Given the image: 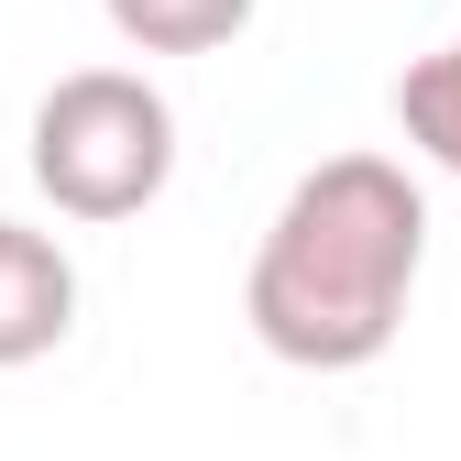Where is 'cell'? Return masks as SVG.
Segmentation results:
<instances>
[{"label":"cell","mask_w":461,"mask_h":461,"mask_svg":"<svg viewBox=\"0 0 461 461\" xmlns=\"http://www.w3.org/2000/svg\"><path fill=\"white\" fill-rule=\"evenodd\" d=\"M429 275V198L395 154H319L297 187L275 198L242 319L275 363L297 374H363L395 352L407 297Z\"/></svg>","instance_id":"6da1fadb"},{"label":"cell","mask_w":461,"mask_h":461,"mask_svg":"<svg viewBox=\"0 0 461 461\" xmlns=\"http://www.w3.org/2000/svg\"><path fill=\"white\" fill-rule=\"evenodd\" d=\"M33 187L55 220H143L176 176V110L132 67H77L33 99Z\"/></svg>","instance_id":"7a4b0ae2"},{"label":"cell","mask_w":461,"mask_h":461,"mask_svg":"<svg viewBox=\"0 0 461 461\" xmlns=\"http://www.w3.org/2000/svg\"><path fill=\"white\" fill-rule=\"evenodd\" d=\"M67 330H77V264H67V242L33 230V220H0V374L67 352Z\"/></svg>","instance_id":"3957f363"},{"label":"cell","mask_w":461,"mask_h":461,"mask_svg":"<svg viewBox=\"0 0 461 461\" xmlns=\"http://www.w3.org/2000/svg\"><path fill=\"white\" fill-rule=\"evenodd\" d=\"M99 12L132 55H220V44L253 33L264 0H99Z\"/></svg>","instance_id":"277c9868"},{"label":"cell","mask_w":461,"mask_h":461,"mask_svg":"<svg viewBox=\"0 0 461 461\" xmlns=\"http://www.w3.org/2000/svg\"><path fill=\"white\" fill-rule=\"evenodd\" d=\"M395 132H407L439 176H461V33L429 44L407 77H395Z\"/></svg>","instance_id":"5b68a950"}]
</instances>
